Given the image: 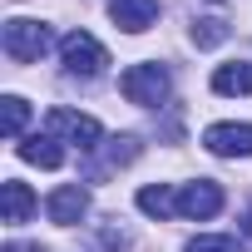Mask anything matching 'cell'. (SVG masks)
<instances>
[{
    "instance_id": "9",
    "label": "cell",
    "mask_w": 252,
    "mask_h": 252,
    "mask_svg": "<svg viewBox=\"0 0 252 252\" xmlns=\"http://www.w3.org/2000/svg\"><path fill=\"white\" fill-rule=\"evenodd\" d=\"M0 208H5V222H25L35 213V193L20 178H5V183H0Z\"/></svg>"
},
{
    "instance_id": "6",
    "label": "cell",
    "mask_w": 252,
    "mask_h": 252,
    "mask_svg": "<svg viewBox=\"0 0 252 252\" xmlns=\"http://www.w3.org/2000/svg\"><path fill=\"white\" fill-rule=\"evenodd\" d=\"M178 213H183V218H218V213H222V188H218L213 178L188 183V188L178 193Z\"/></svg>"
},
{
    "instance_id": "11",
    "label": "cell",
    "mask_w": 252,
    "mask_h": 252,
    "mask_svg": "<svg viewBox=\"0 0 252 252\" xmlns=\"http://www.w3.org/2000/svg\"><path fill=\"white\" fill-rule=\"evenodd\" d=\"M213 89L218 94H252V64H222L218 74H213Z\"/></svg>"
},
{
    "instance_id": "12",
    "label": "cell",
    "mask_w": 252,
    "mask_h": 252,
    "mask_svg": "<svg viewBox=\"0 0 252 252\" xmlns=\"http://www.w3.org/2000/svg\"><path fill=\"white\" fill-rule=\"evenodd\" d=\"M20 158H25V163H40V168H60V163H64V149H55V139H40V134H35V139L20 144Z\"/></svg>"
},
{
    "instance_id": "13",
    "label": "cell",
    "mask_w": 252,
    "mask_h": 252,
    "mask_svg": "<svg viewBox=\"0 0 252 252\" xmlns=\"http://www.w3.org/2000/svg\"><path fill=\"white\" fill-rule=\"evenodd\" d=\"M25 119H30V104H25L20 94H5V119H0V129H5V139H20Z\"/></svg>"
},
{
    "instance_id": "4",
    "label": "cell",
    "mask_w": 252,
    "mask_h": 252,
    "mask_svg": "<svg viewBox=\"0 0 252 252\" xmlns=\"http://www.w3.org/2000/svg\"><path fill=\"white\" fill-rule=\"evenodd\" d=\"M203 149L218 158H247L252 154V124H213L203 134Z\"/></svg>"
},
{
    "instance_id": "8",
    "label": "cell",
    "mask_w": 252,
    "mask_h": 252,
    "mask_svg": "<svg viewBox=\"0 0 252 252\" xmlns=\"http://www.w3.org/2000/svg\"><path fill=\"white\" fill-rule=\"evenodd\" d=\"M109 15L119 30H129V35H144L158 15V0H109Z\"/></svg>"
},
{
    "instance_id": "3",
    "label": "cell",
    "mask_w": 252,
    "mask_h": 252,
    "mask_svg": "<svg viewBox=\"0 0 252 252\" xmlns=\"http://www.w3.org/2000/svg\"><path fill=\"white\" fill-rule=\"evenodd\" d=\"M45 50H50V25H40V20H10L5 25V55L15 64H30Z\"/></svg>"
},
{
    "instance_id": "14",
    "label": "cell",
    "mask_w": 252,
    "mask_h": 252,
    "mask_svg": "<svg viewBox=\"0 0 252 252\" xmlns=\"http://www.w3.org/2000/svg\"><path fill=\"white\" fill-rule=\"evenodd\" d=\"M188 252H242V242H237V237H213V232H203V237L188 242Z\"/></svg>"
},
{
    "instance_id": "10",
    "label": "cell",
    "mask_w": 252,
    "mask_h": 252,
    "mask_svg": "<svg viewBox=\"0 0 252 252\" xmlns=\"http://www.w3.org/2000/svg\"><path fill=\"white\" fill-rule=\"evenodd\" d=\"M139 208L149 213V218H173L178 213V198H173V188L168 183H149V188H139Z\"/></svg>"
},
{
    "instance_id": "17",
    "label": "cell",
    "mask_w": 252,
    "mask_h": 252,
    "mask_svg": "<svg viewBox=\"0 0 252 252\" xmlns=\"http://www.w3.org/2000/svg\"><path fill=\"white\" fill-rule=\"evenodd\" d=\"M242 232H247V237H252V208H247V218H242Z\"/></svg>"
},
{
    "instance_id": "2",
    "label": "cell",
    "mask_w": 252,
    "mask_h": 252,
    "mask_svg": "<svg viewBox=\"0 0 252 252\" xmlns=\"http://www.w3.org/2000/svg\"><path fill=\"white\" fill-rule=\"evenodd\" d=\"M60 60H64V69H69V74H84V79L104 74V64H109L104 45H99L89 30H69V35L60 40Z\"/></svg>"
},
{
    "instance_id": "16",
    "label": "cell",
    "mask_w": 252,
    "mask_h": 252,
    "mask_svg": "<svg viewBox=\"0 0 252 252\" xmlns=\"http://www.w3.org/2000/svg\"><path fill=\"white\" fill-rule=\"evenodd\" d=\"M5 252H40V247H25V242H10Z\"/></svg>"
},
{
    "instance_id": "5",
    "label": "cell",
    "mask_w": 252,
    "mask_h": 252,
    "mask_svg": "<svg viewBox=\"0 0 252 252\" xmlns=\"http://www.w3.org/2000/svg\"><path fill=\"white\" fill-rule=\"evenodd\" d=\"M50 129L64 134V139L79 144V149H99V144H104V129H99L89 114H74V109H50Z\"/></svg>"
},
{
    "instance_id": "15",
    "label": "cell",
    "mask_w": 252,
    "mask_h": 252,
    "mask_svg": "<svg viewBox=\"0 0 252 252\" xmlns=\"http://www.w3.org/2000/svg\"><path fill=\"white\" fill-rule=\"evenodd\" d=\"M193 40H198L203 50H208V45H222V40H227V25H222V20H198V25H193Z\"/></svg>"
},
{
    "instance_id": "1",
    "label": "cell",
    "mask_w": 252,
    "mask_h": 252,
    "mask_svg": "<svg viewBox=\"0 0 252 252\" xmlns=\"http://www.w3.org/2000/svg\"><path fill=\"white\" fill-rule=\"evenodd\" d=\"M119 94L129 99V104L154 109V104L168 99V69L163 64H129V69L119 74Z\"/></svg>"
},
{
    "instance_id": "7",
    "label": "cell",
    "mask_w": 252,
    "mask_h": 252,
    "mask_svg": "<svg viewBox=\"0 0 252 252\" xmlns=\"http://www.w3.org/2000/svg\"><path fill=\"white\" fill-rule=\"evenodd\" d=\"M45 213H50V222H60V227H74V222L89 213V193H84L79 183H64V188H55V193H50Z\"/></svg>"
}]
</instances>
